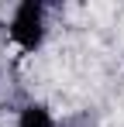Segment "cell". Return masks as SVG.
Listing matches in <instances>:
<instances>
[{
	"mask_svg": "<svg viewBox=\"0 0 124 127\" xmlns=\"http://www.w3.org/2000/svg\"><path fill=\"white\" fill-rule=\"evenodd\" d=\"M10 38L24 48V52H35L45 41V3L38 0H24L14 10V21H10Z\"/></svg>",
	"mask_w": 124,
	"mask_h": 127,
	"instance_id": "cell-1",
	"label": "cell"
},
{
	"mask_svg": "<svg viewBox=\"0 0 124 127\" xmlns=\"http://www.w3.org/2000/svg\"><path fill=\"white\" fill-rule=\"evenodd\" d=\"M17 127H55V120H52V113H48L41 103H31V106L21 110Z\"/></svg>",
	"mask_w": 124,
	"mask_h": 127,
	"instance_id": "cell-2",
	"label": "cell"
}]
</instances>
